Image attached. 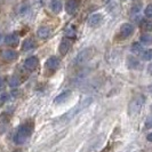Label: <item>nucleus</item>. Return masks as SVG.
Listing matches in <instances>:
<instances>
[{
    "label": "nucleus",
    "mask_w": 152,
    "mask_h": 152,
    "mask_svg": "<svg viewBox=\"0 0 152 152\" xmlns=\"http://www.w3.org/2000/svg\"><path fill=\"white\" fill-rule=\"evenodd\" d=\"M32 132H33V125H32V122L28 121V122L22 124V125L18 127V129H17V132H16V134H15V137H14L15 143L18 145L24 144V143L31 137Z\"/></svg>",
    "instance_id": "f257e3e1"
},
{
    "label": "nucleus",
    "mask_w": 152,
    "mask_h": 152,
    "mask_svg": "<svg viewBox=\"0 0 152 152\" xmlns=\"http://www.w3.org/2000/svg\"><path fill=\"white\" fill-rule=\"evenodd\" d=\"M145 104V97L144 95H137L132 99L128 104V115L130 118H134L140 114L142 109Z\"/></svg>",
    "instance_id": "f03ea898"
},
{
    "label": "nucleus",
    "mask_w": 152,
    "mask_h": 152,
    "mask_svg": "<svg viewBox=\"0 0 152 152\" xmlns=\"http://www.w3.org/2000/svg\"><path fill=\"white\" fill-rule=\"evenodd\" d=\"M94 48L91 47H87V48H84L83 50H80L79 53L77 54V56L75 57V65H83L86 62H88L91 57L94 56Z\"/></svg>",
    "instance_id": "7ed1b4c3"
},
{
    "label": "nucleus",
    "mask_w": 152,
    "mask_h": 152,
    "mask_svg": "<svg viewBox=\"0 0 152 152\" xmlns=\"http://www.w3.org/2000/svg\"><path fill=\"white\" fill-rule=\"evenodd\" d=\"M60 66V58L58 57H56V56H50L47 61L45 62V72L47 76H50V75H53L54 72L58 69Z\"/></svg>",
    "instance_id": "20e7f679"
},
{
    "label": "nucleus",
    "mask_w": 152,
    "mask_h": 152,
    "mask_svg": "<svg viewBox=\"0 0 152 152\" xmlns=\"http://www.w3.org/2000/svg\"><path fill=\"white\" fill-rule=\"evenodd\" d=\"M91 102H93V99L91 97H87V99H83L78 105H77L75 109H73V111H71L70 113H68L66 115H68L69 118H72V117H75L76 114H78L80 111H83L84 109H86V107H88L89 104H91Z\"/></svg>",
    "instance_id": "39448f33"
},
{
    "label": "nucleus",
    "mask_w": 152,
    "mask_h": 152,
    "mask_svg": "<svg viewBox=\"0 0 152 152\" xmlns=\"http://www.w3.org/2000/svg\"><path fill=\"white\" fill-rule=\"evenodd\" d=\"M133 33H134V25L133 24H130V23H124V24H121V26L119 29V36H120V38L122 39L129 38Z\"/></svg>",
    "instance_id": "423d86ee"
},
{
    "label": "nucleus",
    "mask_w": 152,
    "mask_h": 152,
    "mask_svg": "<svg viewBox=\"0 0 152 152\" xmlns=\"http://www.w3.org/2000/svg\"><path fill=\"white\" fill-rule=\"evenodd\" d=\"M103 18H104L103 14H101V13H94V14H91L89 16V18L87 21V24L91 28H96V26H99V24L103 22Z\"/></svg>",
    "instance_id": "0eeeda50"
},
{
    "label": "nucleus",
    "mask_w": 152,
    "mask_h": 152,
    "mask_svg": "<svg viewBox=\"0 0 152 152\" xmlns=\"http://www.w3.org/2000/svg\"><path fill=\"white\" fill-rule=\"evenodd\" d=\"M38 64H39V58L37 56H30L28 57L25 61H24V68L25 70L28 71H34L36 69L38 68Z\"/></svg>",
    "instance_id": "6e6552de"
},
{
    "label": "nucleus",
    "mask_w": 152,
    "mask_h": 152,
    "mask_svg": "<svg viewBox=\"0 0 152 152\" xmlns=\"http://www.w3.org/2000/svg\"><path fill=\"white\" fill-rule=\"evenodd\" d=\"M79 8V0H66L65 2V12L69 15L76 14V12Z\"/></svg>",
    "instance_id": "1a4fd4ad"
},
{
    "label": "nucleus",
    "mask_w": 152,
    "mask_h": 152,
    "mask_svg": "<svg viewBox=\"0 0 152 152\" xmlns=\"http://www.w3.org/2000/svg\"><path fill=\"white\" fill-rule=\"evenodd\" d=\"M71 46H72V39L65 37V38L62 39L61 44L58 46V52L62 55H66L68 52L70 50V48H71Z\"/></svg>",
    "instance_id": "9d476101"
},
{
    "label": "nucleus",
    "mask_w": 152,
    "mask_h": 152,
    "mask_svg": "<svg viewBox=\"0 0 152 152\" xmlns=\"http://www.w3.org/2000/svg\"><path fill=\"white\" fill-rule=\"evenodd\" d=\"M1 56H2V58H4L5 61L12 62V61L17 60L18 54H17V52H15L14 49H5V50L2 52V54H1Z\"/></svg>",
    "instance_id": "9b49d317"
},
{
    "label": "nucleus",
    "mask_w": 152,
    "mask_h": 152,
    "mask_svg": "<svg viewBox=\"0 0 152 152\" xmlns=\"http://www.w3.org/2000/svg\"><path fill=\"white\" fill-rule=\"evenodd\" d=\"M72 95V91H63V93H61L60 95H57L56 97H55V99H54V104H63L64 102H66L69 99H70V96Z\"/></svg>",
    "instance_id": "f8f14e48"
},
{
    "label": "nucleus",
    "mask_w": 152,
    "mask_h": 152,
    "mask_svg": "<svg viewBox=\"0 0 152 152\" xmlns=\"http://www.w3.org/2000/svg\"><path fill=\"white\" fill-rule=\"evenodd\" d=\"M9 122V114L7 112H2L0 114V134H4L8 127Z\"/></svg>",
    "instance_id": "ddd939ff"
},
{
    "label": "nucleus",
    "mask_w": 152,
    "mask_h": 152,
    "mask_svg": "<svg viewBox=\"0 0 152 152\" xmlns=\"http://www.w3.org/2000/svg\"><path fill=\"white\" fill-rule=\"evenodd\" d=\"M50 33H52V30H50V28L47 26V25H42V26H40L38 30H37V36H38V38L42 39V40H45V39L48 38V37L50 36Z\"/></svg>",
    "instance_id": "4468645a"
},
{
    "label": "nucleus",
    "mask_w": 152,
    "mask_h": 152,
    "mask_svg": "<svg viewBox=\"0 0 152 152\" xmlns=\"http://www.w3.org/2000/svg\"><path fill=\"white\" fill-rule=\"evenodd\" d=\"M5 42L9 47H16L20 44V38H18V36L16 33H10V34H8L7 37H6Z\"/></svg>",
    "instance_id": "2eb2a0df"
},
{
    "label": "nucleus",
    "mask_w": 152,
    "mask_h": 152,
    "mask_svg": "<svg viewBox=\"0 0 152 152\" xmlns=\"http://www.w3.org/2000/svg\"><path fill=\"white\" fill-rule=\"evenodd\" d=\"M49 7L54 14H60L63 9V4L61 2V0H50Z\"/></svg>",
    "instance_id": "dca6fc26"
},
{
    "label": "nucleus",
    "mask_w": 152,
    "mask_h": 152,
    "mask_svg": "<svg viewBox=\"0 0 152 152\" xmlns=\"http://www.w3.org/2000/svg\"><path fill=\"white\" fill-rule=\"evenodd\" d=\"M141 29L145 32H151L152 31V17H145L142 18V21L140 22Z\"/></svg>",
    "instance_id": "f3484780"
},
{
    "label": "nucleus",
    "mask_w": 152,
    "mask_h": 152,
    "mask_svg": "<svg viewBox=\"0 0 152 152\" xmlns=\"http://www.w3.org/2000/svg\"><path fill=\"white\" fill-rule=\"evenodd\" d=\"M127 66L130 70H137V69L141 68V62L134 56H128L127 57Z\"/></svg>",
    "instance_id": "a211bd4d"
},
{
    "label": "nucleus",
    "mask_w": 152,
    "mask_h": 152,
    "mask_svg": "<svg viewBox=\"0 0 152 152\" xmlns=\"http://www.w3.org/2000/svg\"><path fill=\"white\" fill-rule=\"evenodd\" d=\"M36 47V42L32 38H28L23 41L22 44V50L23 52H29V50H32L33 48Z\"/></svg>",
    "instance_id": "6ab92c4d"
},
{
    "label": "nucleus",
    "mask_w": 152,
    "mask_h": 152,
    "mask_svg": "<svg viewBox=\"0 0 152 152\" xmlns=\"http://www.w3.org/2000/svg\"><path fill=\"white\" fill-rule=\"evenodd\" d=\"M22 84V80H21V78L17 76V75H14V76H12L9 78V80H8V85L10 86V87H18L20 85Z\"/></svg>",
    "instance_id": "aec40b11"
},
{
    "label": "nucleus",
    "mask_w": 152,
    "mask_h": 152,
    "mask_svg": "<svg viewBox=\"0 0 152 152\" xmlns=\"http://www.w3.org/2000/svg\"><path fill=\"white\" fill-rule=\"evenodd\" d=\"M140 42H141L142 45H145V46L151 45L152 44V34L151 33H144V34H142L141 38H140Z\"/></svg>",
    "instance_id": "412c9836"
},
{
    "label": "nucleus",
    "mask_w": 152,
    "mask_h": 152,
    "mask_svg": "<svg viewBox=\"0 0 152 152\" xmlns=\"http://www.w3.org/2000/svg\"><path fill=\"white\" fill-rule=\"evenodd\" d=\"M29 10H30V6H29V4H26V2L21 4V5L18 6V8H17V13H18V15H21V16H25L29 13Z\"/></svg>",
    "instance_id": "4be33fe9"
},
{
    "label": "nucleus",
    "mask_w": 152,
    "mask_h": 152,
    "mask_svg": "<svg viewBox=\"0 0 152 152\" xmlns=\"http://www.w3.org/2000/svg\"><path fill=\"white\" fill-rule=\"evenodd\" d=\"M143 50H144V49H143V45H142L141 42H134V44L132 45V47H130V52L133 54H136V55L142 54Z\"/></svg>",
    "instance_id": "5701e85b"
},
{
    "label": "nucleus",
    "mask_w": 152,
    "mask_h": 152,
    "mask_svg": "<svg viewBox=\"0 0 152 152\" xmlns=\"http://www.w3.org/2000/svg\"><path fill=\"white\" fill-rule=\"evenodd\" d=\"M143 61H152V49H145L141 54Z\"/></svg>",
    "instance_id": "b1692460"
},
{
    "label": "nucleus",
    "mask_w": 152,
    "mask_h": 152,
    "mask_svg": "<svg viewBox=\"0 0 152 152\" xmlns=\"http://www.w3.org/2000/svg\"><path fill=\"white\" fill-rule=\"evenodd\" d=\"M65 37H66V38H70V39L76 38V30H75V28L69 26L68 29H66V31H65Z\"/></svg>",
    "instance_id": "393cba45"
},
{
    "label": "nucleus",
    "mask_w": 152,
    "mask_h": 152,
    "mask_svg": "<svg viewBox=\"0 0 152 152\" xmlns=\"http://www.w3.org/2000/svg\"><path fill=\"white\" fill-rule=\"evenodd\" d=\"M141 9H142V6H141V5H134V6L132 7V9H130V15H132V17H133V16L140 15Z\"/></svg>",
    "instance_id": "a878e982"
},
{
    "label": "nucleus",
    "mask_w": 152,
    "mask_h": 152,
    "mask_svg": "<svg viewBox=\"0 0 152 152\" xmlns=\"http://www.w3.org/2000/svg\"><path fill=\"white\" fill-rule=\"evenodd\" d=\"M144 15L145 17H152V4L148 5L144 9Z\"/></svg>",
    "instance_id": "bb28decb"
},
{
    "label": "nucleus",
    "mask_w": 152,
    "mask_h": 152,
    "mask_svg": "<svg viewBox=\"0 0 152 152\" xmlns=\"http://www.w3.org/2000/svg\"><path fill=\"white\" fill-rule=\"evenodd\" d=\"M144 125H145V128H152V114L146 118Z\"/></svg>",
    "instance_id": "cd10ccee"
},
{
    "label": "nucleus",
    "mask_w": 152,
    "mask_h": 152,
    "mask_svg": "<svg viewBox=\"0 0 152 152\" xmlns=\"http://www.w3.org/2000/svg\"><path fill=\"white\" fill-rule=\"evenodd\" d=\"M7 99H8V94H6V93L0 94V104H4Z\"/></svg>",
    "instance_id": "c85d7f7f"
},
{
    "label": "nucleus",
    "mask_w": 152,
    "mask_h": 152,
    "mask_svg": "<svg viewBox=\"0 0 152 152\" xmlns=\"http://www.w3.org/2000/svg\"><path fill=\"white\" fill-rule=\"evenodd\" d=\"M5 86H6V80L4 77L0 76V91H2L5 88Z\"/></svg>",
    "instance_id": "c756f323"
},
{
    "label": "nucleus",
    "mask_w": 152,
    "mask_h": 152,
    "mask_svg": "<svg viewBox=\"0 0 152 152\" xmlns=\"http://www.w3.org/2000/svg\"><path fill=\"white\" fill-rule=\"evenodd\" d=\"M146 140H148L149 142H152V132L148 134V136H146Z\"/></svg>",
    "instance_id": "7c9ffc66"
},
{
    "label": "nucleus",
    "mask_w": 152,
    "mask_h": 152,
    "mask_svg": "<svg viewBox=\"0 0 152 152\" xmlns=\"http://www.w3.org/2000/svg\"><path fill=\"white\" fill-rule=\"evenodd\" d=\"M148 72H149L150 75H152V63L148 66Z\"/></svg>",
    "instance_id": "2f4dec72"
},
{
    "label": "nucleus",
    "mask_w": 152,
    "mask_h": 152,
    "mask_svg": "<svg viewBox=\"0 0 152 152\" xmlns=\"http://www.w3.org/2000/svg\"><path fill=\"white\" fill-rule=\"evenodd\" d=\"M149 89H150V91H151V93H152V85H151V86H150V87H149Z\"/></svg>",
    "instance_id": "473e14b6"
},
{
    "label": "nucleus",
    "mask_w": 152,
    "mask_h": 152,
    "mask_svg": "<svg viewBox=\"0 0 152 152\" xmlns=\"http://www.w3.org/2000/svg\"><path fill=\"white\" fill-rule=\"evenodd\" d=\"M103 1H104V2H109V1H110V0H103Z\"/></svg>",
    "instance_id": "72a5a7b5"
},
{
    "label": "nucleus",
    "mask_w": 152,
    "mask_h": 152,
    "mask_svg": "<svg viewBox=\"0 0 152 152\" xmlns=\"http://www.w3.org/2000/svg\"><path fill=\"white\" fill-rule=\"evenodd\" d=\"M14 152H23V151H21V150H17V151H14Z\"/></svg>",
    "instance_id": "f704fd0d"
},
{
    "label": "nucleus",
    "mask_w": 152,
    "mask_h": 152,
    "mask_svg": "<svg viewBox=\"0 0 152 152\" xmlns=\"http://www.w3.org/2000/svg\"><path fill=\"white\" fill-rule=\"evenodd\" d=\"M151 111H152V105H151Z\"/></svg>",
    "instance_id": "c9c22d12"
}]
</instances>
